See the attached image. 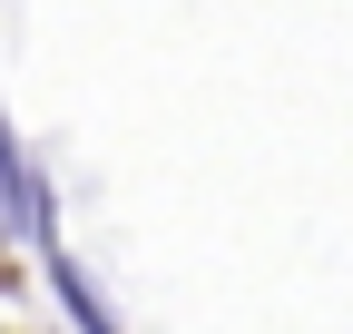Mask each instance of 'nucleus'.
<instances>
[{"instance_id":"obj_1","label":"nucleus","mask_w":353,"mask_h":334,"mask_svg":"<svg viewBox=\"0 0 353 334\" xmlns=\"http://www.w3.org/2000/svg\"><path fill=\"white\" fill-rule=\"evenodd\" d=\"M39 266H50V295H59V315H69L79 334H128V324L108 315V295H99V275H88L69 246H39Z\"/></svg>"}]
</instances>
